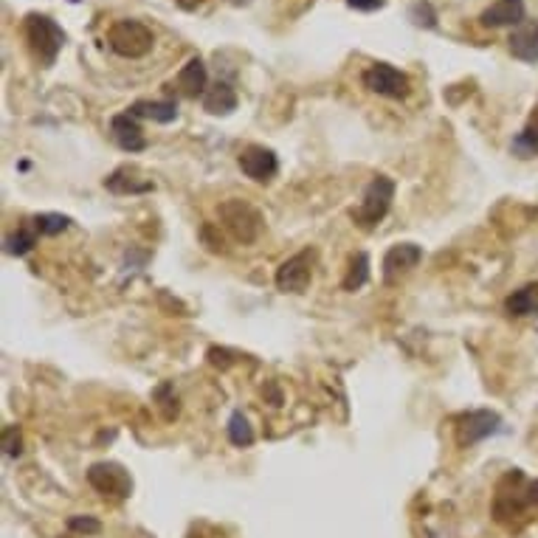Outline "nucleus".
<instances>
[{
  "label": "nucleus",
  "instance_id": "obj_19",
  "mask_svg": "<svg viewBox=\"0 0 538 538\" xmlns=\"http://www.w3.org/2000/svg\"><path fill=\"white\" fill-rule=\"evenodd\" d=\"M366 279H369V254L358 251L353 260H349V268H347V276H344L341 288L353 293V291L366 285Z\"/></svg>",
  "mask_w": 538,
  "mask_h": 538
},
{
  "label": "nucleus",
  "instance_id": "obj_28",
  "mask_svg": "<svg viewBox=\"0 0 538 538\" xmlns=\"http://www.w3.org/2000/svg\"><path fill=\"white\" fill-rule=\"evenodd\" d=\"M347 4L353 9H358V12H376V9L384 6V0H347Z\"/></svg>",
  "mask_w": 538,
  "mask_h": 538
},
{
  "label": "nucleus",
  "instance_id": "obj_20",
  "mask_svg": "<svg viewBox=\"0 0 538 538\" xmlns=\"http://www.w3.org/2000/svg\"><path fill=\"white\" fill-rule=\"evenodd\" d=\"M510 150L516 153L519 158H535L538 155V113L527 122V127L513 138Z\"/></svg>",
  "mask_w": 538,
  "mask_h": 538
},
{
  "label": "nucleus",
  "instance_id": "obj_12",
  "mask_svg": "<svg viewBox=\"0 0 538 538\" xmlns=\"http://www.w3.org/2000/svg\"><path fill=\"white\" fill-rule=\"evenodd\" d=\"M479 23L487 29L522 26L524 23V0H496V4H490L479 14Z\"/></svg>",
  "mask_w": 538,
  "mask_h": 538
},
{
  "label": "nucleus",
  "instance_id": "obj_2",
  "mask_svg": "<svg viewBox=\"0 0 538 538\" xmlns=\"http://www.w3.org/2000/svg\"><path fill=\"white\" fill-rule=\"evenodd\" d=\"M23 32H26V42H29L34 60L42 68H51L57 62L60 51H62V45H65V32L49 14H29Z\"/></svg>",
  "mask_w": 538,
  "mask_h": 538
},
{
  "label": "nucleus",
  "instance_id": "obj_1",
  "mask_svg": "<svg viewBox=\"0 0 538 538\" xmlns=\"http://www.w3.org/2000/svg\"><path fill=\"white\" fill-rule=\"evenodd\" d=\"M392 200H394V181L389 175H376L366 183L358 206L349 209V218H353V223L358 228L369 231L389 215Z\"/></svg>",
  "mask_w": 538,
  "mask_h": 538
},
{
  "label": "nucleus",
  "instance_id": "obj_10",
  "mask_svg": "<svg viewBox=\"0 0 538 538\" xmlns=\"http://www.w3.org/2000/svg\"><path fill=\"white\" fill-rule=\"evenodd\" d=\"M237 163H240L243 175L251 178V181H256V183H268V181L279 172V161H276L274 150L256 147V144L246 147V150L240 153Z\"/></svg>",
  "mask_w": 538,
  "mask_h": 538
},
{
  "label": "nucleus",
  "instance_id": "obj_18",
  "mask_svg": "<svg viewBox=\"0 0 538 538\" xmlns=\"http://www.w3.org/2000/svg\"><path fill=\"white\" fill-rule=\"evenodd\" d=\"M203 110L212 116H228L231 110H237V93H234V88L228 82H218L206 90Z\"/></svg>",
  "mask_w": 538,
  "mask_h": 538
},
{
  "label": "nucleus",
  "instance_id": "obj_25",
  "mask_svg": "<svg viewBox=\"0 0 538 538\" xmlns=\"http://www.w3.org/2000/svg\"><path fill=\"white\" fill-rule=\"evenodd\" d=\"M68 527H71L74 533H79V535H97V533H102V522L93 519V516H71V519H68Z\"/></svg>",
  "mask_w": 538,
  "mask_h": 538
},
{
  "label": "nucleus",
  "instance_id": "obj_27",
  "mask_svg": "<svg viewBox=\"0 0 538 538\" xmlns=\"http://www.w3.org/2000/svg\"><path fill=\"white\" fill-rule=\"evenodd\" d=\"M200 240L209 246V251H223V237H220V228L215 223H206L200 228Z\"/></svg>",
  "mask_w": 538,
  "mask_h": 538
},
{
  "label": "nucleus",
  "instance_id": "obj_3",
  "mask_svg": "<svg viewBox=\"0 0 538 538\" xmlns=\"http://www.w3.org/2000/svg\"><path fill=\"white\" fill-rule=\"evenodd\" d=\"M220 223L223 228L231 234L234 240L243 243V246H251L256 243V237H260V231H263V215L256 212V209L240 198H231L226 203H220Z\"/></svg>",
  "mask_w": 538,
  "mask_h": 538
},
{
  "label": "nucleus",
  "instance_id": "obj_24",
  "mask_svg": "<svg viewBox=\"0 0 538 538\" xmlns=\"http://www.w3.org/2000/svg\"><path fill=\"white\" fill-rule=\"evenodd\" d=\"M412 20H414V26H426V29L437 26V14H434L431 4H423V0L412 6Z\"/></svg>",
  "mask_w": 538,
  "mask_h": 538
},
{
  "label": "nucleus",
  "instance_id": "obj_23",
  "mask_svg": "<svg viewBox=\"0 0 538 538\" xmlns=\"http://www.w3.org/2000/svg\"><path fill=\"white\" fill-rule=\"evenodd\" d=\"M32 226H34V231L37 234H45V237H57V234H62L68 226H71V220H68L65 215H37L34 220H32Z\"/></svg>",
  "mask_w": 538,
  "mask_h": 538
},
{
  "label": "nucleus",
  "instance_id": "obj_7",
  "mask_svg": "<svg viewBox=\"0 0 538 538\" xmlns=\"http://www.w3.org/2000/svg\"><path fill=\"white\" fill-rule=\"evenodd\" d=\"M313 263H316V251L305 248L293 254L291 260H285L276 268V288L283 293H305L311 279H313Z\"/></svg>",
  "mask_w": 538,
  "mask_h": 538
},
{
  "label": "nucleus",
  "instance_id": "obj_22",
  "mask_svg": "<svg viewBox=\"0 0 538 538\" xmlns=\"http://www.w3.org/2000/svg\"><path fill=\"white\" fill-rule=\"evenodd\" d=\"M34 246H37L34 226L32 228L23 226V228H17L14 234H9V237H6V254H12V256H26Z\"/></svg>",
  "mask_w": 538,
  "mask_h": 538
},
{
  "label": "nucleus",
  "instance_id": "obj_30",
  "mask_svg": "<svg viewBox=\"0 0 538 538\" xmlns=\"http://www.w3.org/2000/svg\"><path fill=\"white\" fill-rule=\"evenodd\" d=\"M234 4H243V0H234Z\"/></svg>",
  "mask_w": 538,
  "mask_h": 538
},
{
  "label": "nucleus",
  "instance_id": "obj_5",
  "mask_svg": "<svg viewBox=\"0 0 538 538\" xmlns=\"http://www.w3.org/2000/svg\"><path fill=\"white\" fill-rule=\"evenodd\" d=\"M88 482L90 487L102 494L105 499H127L133 494V479L130 471L119 462H97L88 468Z\"/></svg>",
  "mask_w": 538,
  "mask_h": 538
},
{
  "label": "nucleus",
  "instance_id": "obj_26",
  "mask_svg": "<svg viewBox=\"0 0 538 538\" xmlns=\"http://www.w3.org/2000/svg\"><path fill=\"white\" fill-rule=\"evenodd\" d=\"M4 451H6V457H17L23 451V437H20L17 426L4 429Z\"/></svg>",
  "mask_w": 538,
  "mask_h": 538
},
{
  "label": "nucleus",
  "instance_id": "obj_15",
  "mask_svg": "<svg viewBox=\"0 0 538 538\" xmlns=\"http://www.w3.org/2000/svg\"><path fill=\"white\" fill-rule=\"evenodd\" d=\"M178 90L183 93L186 99H198V97H206L209 90V74H206V65L200 57H192L181 68L178 74Z\"/></svg>",
  "mask_w": 538,
  "mask_h": 538
},
{
  "label": "nucleus",
  "instance_id": "obj_29",
  "mask_svg": "<svg viewBox=\"0 0 538 538\" xmlns=\"http://www.w3.org/2000/svg\"><path fill=\"white\" fill-rule=\"evenodd\" d=\"M527 499H530V505H535V507H538V479L527 485Z\"/></svg>",
  "mask_w": 538,
  "mask_h": 538
},
{
  "label": "nucleus",
  "instance_id": "obj_8",
  "mask_svg": "<svg viewBox=\"0 0 538 538\" xmlns=\"http://www.w3.org/2000/svg\"><path fill=\"white\" fill-rule=\"evenodd\" d=\"M457 442L462 449H471L477 442H482L485 437L496 434L502 429V417L490 409H477V412H468L457 420Z\"/></svg>",
  "mask_w": 538,
  "mask_h": 538
},
{
  "label": "nucleus",
  "instance_id": "obj_17",
  "mask_svg": "<svg viewBox=\"0 0 538 538\" xmlns=\"http://www.w3.org/2000/svg\"><path fill=\"white\" fill-rule=\"evenodd\" d=\"M505 313L513 319H527V316L538 319V283H530V285H522L519 291H513L505 299Z\"/></svg>",
  "mask_w": 538,
  "mask_h": 538
},
{
  "label": "nucleus",
  "instance_id": "obj_21",
  "mask_svg": "<svg viewBox=\"0 0 538 538\" xmlns=\"http://www.w3.org/2000/svg\"><path fill=\"white\" fill-rule=\"evenodd\" d=\"M228 440H231V446H237V449H248L251 442H254V429L248 423V417L243 412H234L228 417Z\"/></svg>",
  "mask_w": 538,
  "mask_h": 538
},
{
  "label": "nucleus",
  "instance_id": "obj_11",
  "mask_svg": "<svg viewBox=\"0 0 538 538\" xmlns=\"http://www.w3.org/2000/svg\"><path fill=\"white\" fill-rule=\"evenodd\" d=\"M110 135L113 142L119 144L125 153H142L147 150V138H144V130L138 125V119L133 113H119L110 119Z\"/></svg>",
  "mask_w": 538,
  "mask_h": 538
},
{
  "label": "nucleus",
  "instance_id": "obj_6",
  "mask_svg": "<svg viewBox=\"0 0 538 538\" xmlns=\"http://www.w3.org/2000/svg\"><path fill=\"white\" fill-rule=\"evenodd\" d=\"M364 88L386 99H406L412 93V82L404 71H397L389 62H376L364 71Z\"/></svg>",
  "mask_w": 538,
  "mask_h": 538
},
{
  "label": "nucleus",
  "instance_id": "obj_9",
  "mask_svg": "<svg viewBox=\"0 0 538 538\" xmlns=\"http://www.w3.org/2000/svg\"><path fill=\"white\" fill-rule=\"evenodd\" d=\"M420 260H423V248L417 243H397L384 256V283L397 285L406 274H412Z\"/></svg>",
  "mask_w": 538,
  "mask_h": 538
},
{
  "label": "nucleus",
  "instance_id": "obj_16",
  "mask_svg": "<svg viewBox=\"0 0 538 538\" xmlns=\"http://www.w3.org/2000/svg\"><path fill=\"white\" fill-rule=\"evenodd\" d=\"M127 113H133L135 119H153L158 125H170L178 119V105L170 99H138L135 105L127 107Z\"/></svg>",
  "mask_w": 538,
  "mask_h": 538
},
{
  "label": "nucleus",
  "instance_id": "obj_14",
  "mask_svg": "<svg viewBox=\"0 0 538 538\" xmlns=\"http://www.w3.org/2000/svg\"><path fill=\"white\" fill-rule=\"evenodd\" d=\"M510 54L522 62H538V20H524L510 34Z\"/></svg>",
  "mask_w": 538,
  "mask_h": 538
},
{
  "label": "nucleus",
  "instance_id": "obj_13",
  "mask_svg": "<svg viewBox=\"0 0 538 538\" xmlns=\"http://www.w3.org/2000/svg\"><path fill=\"white\" fill-rule=\"evenodd\" d=\"M105 190L113 195H147L155 190L150 178H142L133 167H119L105 178Z\"/></svg>",
  "mask_w": 538,
  "mask_h": 538
},
{
  "label": "nucleus",
  "instance_id": "obj_4",
  "mask_svg": "<svg viewBox=\"0 0 538 538\" xmlns=\"http://www.w3.org/2000/svg\"><path fill=\"white\" fill-rule=\"evenodd\" d=\"M107 42H110V49L119 57L138 60V57H144V54L153 51L155 34L144 26L142 20H119L107 32Z\"/></svg>",
  "mask_w": 538,
  "mask_h": 538
}]
</instances>
